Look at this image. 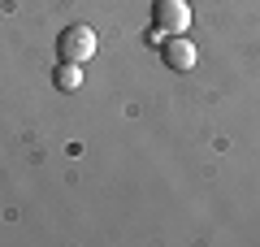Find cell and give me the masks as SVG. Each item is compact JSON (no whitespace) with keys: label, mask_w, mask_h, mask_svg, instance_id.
<instances>
[{"label":"cell","mask_w":260,"mask_h":247,"mask_svg":"<svg viewBox=\"0 0 260 247\" xmlns=\"http://www.w3.org/2000/svg\"><path fill=\"white\" fill-rule=\"evenodd\" d=\"M95 48H100V39H95L91 26H65L61 35H56V56H61V61L83 65L87 56H95Z\"/></svg>","instance_id":"obj_1"},{"label":"cell","mask_w":260,"mask_h":247,"mask_svg":"<svg viewBox=\"0 0 260 247\" xmlns=\"http://www.w3.org/2000/svg\"><path fill=\"white\" fill-rule=\"evenodd\" d=\"M152 26L160 35H182L191 26V5L186 0H152Z\"/></svg>","instance_id":"obj_2"},{"label":"cell","mask_w":260,"mask_h":247,"mask_svg":"<svg viewBox=\"0 0 260 247\" xmlns=\"http://www.w3.org/2000/svg\"><path fill=\"white\" fill-rule=\"evenodd\" d=\"M160 56H165V65L169 70H191L195 65V44L191 39H182V35H174V39H165V48H160Z\"/></svg>","instance_id":"obj_3"},{"label":"cell","mask_w":260,"mask_h":247,"mask_svg":"<svg viewBox=\"0 0 260 247\" xmlns=\"http://www.w3.org/2000/svg\"><path fill=\"white\" fill-rule=\"evenodd\" d=\"M52 82H56V91H78L83 87V65L78 61H56Z\"/></svg>","instance_id":"obj_4"}]
</instances>
